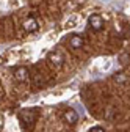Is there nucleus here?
<instances>
[{
	"mask_svg": "<svg viewBox=\"0 0 130 132\" xmlns=\"http://www.w3.org/2000/svg\"><path fill=\"white\" fill-rule=\"evenodd\" d=\"M36 117H38V112L36 110H22L21 115H19V118L25 124H33V121L36 120Z\"/></svg>",
	"mask_w": 130,
	"mask_h": 132,
	"instance_id": "f257e3e1",
	"label": "nucleus"
},
{
	"mask_svg": "<svg viewBox=\"0 0 130 132\" xmlns=\"http://www.w3.org/2000/svg\"><path fill=\"white\" fill-rule=\"evenodd\" d=\"M64 120L68 121V124H75L78 121V115L74 109H66L64 110Z\"/></svg>",
	"mask_w": 130,
	"mask_h": 132,
	"instance_id": "f03ea898",
	"label": "nucleus"
},
{
	"mask_svg": "<svg viewBox=\"0 0 130 132\" xmlns=\"http://www.w3.org/2000/svg\"><path fill=\"white\" fill-rule=\"evenodd\" d=\"M24 28L31 33V31H36V30L39 28V24H38V21H36L35 18H28V19L24 22Z\"/></svg>",
	"mask_w": 130,
	"mask_h": 132,
	"instance_id": "7ed1b4c3",
	"label": "nucleus"
},
{
	"mask_svg": "<svg viewBox=\"0 0 130 132\" xmlns=\"http://www.w3.org/2000/svg\"><path fill=\"white\" fill-rule=\"evenodd\" d=\"M89 25H91L94 30H100L102 25H104L102 18H100L99 14H92V16H89Z\"/></svg>",
	"mask_w": 130,
	"mask_h": 132,
	"instance_id": "20e7f679",
	"label": "nucleus"
},
{
	"mask_svg": "<svg viewBox=\"0 0 130 132\" xmlns=\"http://www.w3.org/2000/svg\"><path fill=\"white\" fill-rule=\"evenodd\" d=\"M14 77H16V80H17V82H25L27 77H28V69L25 68V66H21V68L16 69Z\"/></svg>",
	"mask_w": 130,
	"mask_h": 132,
	"instance_id": "39448f33",
	"label": "nucleus"
},
{
	"mask_svg": "<svg viewBox=\"0 0 130 132\" xmlns=\"http://www.w3.org/2000/svg\"><path fill=\"white\" fill-rule=\"evenodd\" d=\"M82 46H83V38H82V36L74 35V36L71 38V47L78 49V47H82Z\"/></svg>",
	"mask_w": 130,
	"mask_h": 132,
	"instance_id": "423d86ee",
	"label": "nucleus"
},
{
	"mask_svg": "<svg viewBox=\"0 0 130 132\" xmlns=\"http://www.w3.org/2000/svg\"><path fill=\"white\" fill-rule=\"evenodd\" d=\"M49 60H50L53 64H61L63 63V55L60 52H52L50 55H49Z\"/></svg>",
	"mask_w": 130,
	"mask_h": 132,
	"instance_id": "0eeeda50",
	"label": "nucleus"
},
{
	"mask_svg": "<svg viewBox=\"0 0 130 132\" xmlns=\"http://www.w3.org/2000/svg\"><path fill=\"white\" fill-rule=\"evenodd\" d=\"M89 132H105V130H104L102 127H99V126H96V127H92Z\"/></svg>",
	"mask_w": 130,
	"mask_h": 132,
	"instance_id": "6e6552de",
	"label": "nucleus"
},
{
	"mask_svg": "<svg viewBox=\"0 0 130 132\" xmlns=\"http://www.w3.org/2000/svg\"><path fill=\"white\" fill-rule=\"evenodd\" d=\"M116 80H118V82H124V80H125V76H122V74H121V76H116Z\"/></svg>",
	"mask_w": 130,
	"mask_h": 132,
	"instance_id": "1a4fd4ad",
	"label": "nucleus"
}]
</instances>
